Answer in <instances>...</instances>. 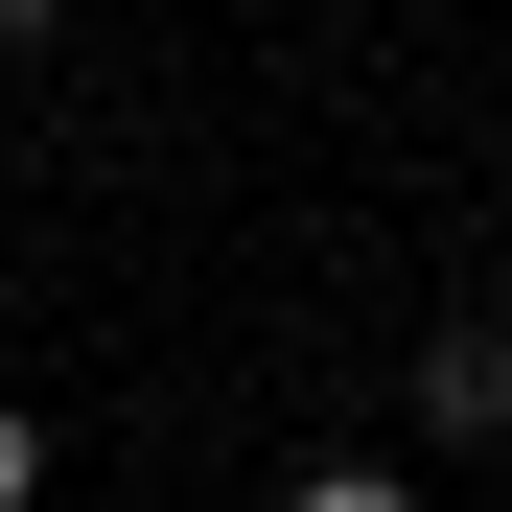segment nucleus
<instances>
[{
	"label": "nucleus",
	"instance_id": "f03ea898",
	"mask_svg": "<svg viewBox=\"0 0 512 512\" xmlns=\"http://www.w3.org/2000/svg\"><path fill=\"white\" fill-rule=\"evenodd\" d=\"M280 512H419V489H396V466H303Z\"/></svg>",
	"mask_w": 512,
	"mask_h": 512
},
{
	"label": "nucleus",
	"instance_id": "7ed1b4c3",
	"mask_svg": "<svg viewBox=\"0 0 512 512\" xmlns=\"http://www.w3.org/2000/svg\"><path fill=\"white\" fill-rule=\"evenodd\" d=\"M24 489H47V419H24V396H0V512H24Z\"/></svg>",
	"mask_w": 512,
	"mask_h": 512
},
{
	"label": "nucleus",
	"instance_id": "f257e3e1",
	"mask_svg": "<svg viewBox=\"0 0 512 512\" xmlns=\"http://www.w3.org/2000/svg\"><path fill=\"white\" fill-rule=\"evenodd\" d=\"M419 443H512V326H419Z\"/></svg>",
	"mask_w": 512,
	"mask_h": 512
}]
</instances>
